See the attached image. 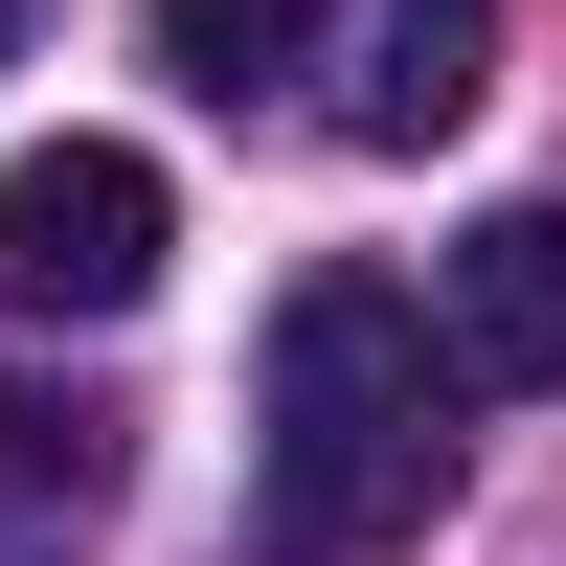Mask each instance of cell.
<instances>
[{
    "label": "cell",
    "mask_w": 566,
    "mask_h": 566,
    "mask_svg": "<svg viewBox=\"0 0 566 566\" xmlns=\"http://www.w3.org/2000/svg\"><path fill=\"white\" fill-rule=\"evenodd\" d=\"M431 340L476 363L499 408L566 386V205H476V227H453V250H431Z\"/></svg>",
    "instance_id": "cell-4"
},
{
    "label": "cell",
    "mask_w": 566,
    "mask_h": 566,
    "mask_svg": "<svg viewBox=\"0 0 566 566\" xmlns=\"http://www.w3.org/2000/svg\"><path fill=\"white\" fill-rule=\"evenodd\" d=\"M317 69H340L317 114H340L363 159H431V136H453V114L499 91V0H363V23L317 45Z\"/></svg>",
    "instance_id": "cell-3"
},
{
    "label": "cell",
    "mask_w": 566,
    "mask_h": 566,
    "mask_svg": "<svg viewBox=\"0 0 566 566\" xmlns=\"http://www.w3.org/2000/svg\"><path fill=\"white\" fill-rule=\"evenodd\" d=\"M0 45H23V0H0Z\"/></svg>",
    "instance_id": "cell-6"
},
{
    "label": "cell",
    "mask_w": 566,
    "mask_h": 566,
    "mask_svg": "<svg viewBox=\"0 0 566 566\" xmlns=\"http://www.w3.org/2000/svg\"><path fill=\"white\" fill-rule=\"evenodd\" d=\"M317 45H340L317 0H159V69H181V91H227V114H250L272 69H317Z\"/></svg>",
    "instance_id": "cell-5"
},
{
    "label": "cell",
    "mask_w": 566,
    "mask_h": 566,
    "mask_svg": "<svg viewBox=\"0 0 566 566\" xmlns=\"http://www.w3.org/2000/svg\"><path fill=\"white\" fill-rule=\"evenodd\" d=\"M453 386H476V363L431 340V295H386V272H295V295H272V386H250L272 544H295V566L431 544V499H453Z\"/></svg>",
    "instance_id": "cell-1"
},
{
    "label": "cell",
    "mask_w": 566,
    "mask_h": 566,
    "mask_svg": "<svg viewBox=\"0 0 566 566\" xmlns=\"http://www.w3.org/2000/svg\"><path fill=\"white\" fill-rule=\"evenodd\" d=\"M181 250V181L136 136H23L0 159V317H136Z\"/></svg>",
    "instance_id": "cell-2"
}]
</instances>
